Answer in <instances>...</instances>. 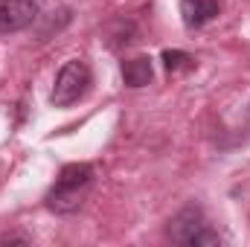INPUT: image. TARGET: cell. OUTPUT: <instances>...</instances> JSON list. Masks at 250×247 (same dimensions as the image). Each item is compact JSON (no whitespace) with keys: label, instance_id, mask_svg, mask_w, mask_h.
I'll list each match as a JSON object with an SVG mask.
<instances>
[{"label":"cell","instance_id":"obj_1","mask_svg":"<svg viewBox=\"0 0 250 247\" xmlns=\"http://www.w3.org/2000/svg\"><path fill=\"white\" fill-rule=\"evenodd\" d=\"M90 184H93V166H87V163L64 166L56 186L47 192V206L53 212H62V215L76 212L82 206V198H84V192H87Z\"/></svg>","mask_w":250,"mask_h":247},{"label":"cell","instance_id":"obj_5","mask_svg":"<svg viewBox=\"0 0 250 247\" xmlns=\"http://www.w3.org/2000/svg\"><path fill=\"white\" fill-rule=\"evenodd\" d=\"M218 0H181V18L189 29H201L218 18Z\"/></svg>","mask_w":250,"mask_h":247},{"label":"cell","instance_id":"obj_6","mask_svg":"<svg viewBox=\"0 0 250 247\" xmlns=\"http://www.w3.org/2000/svg\"><path fill=\"white\" fill-rule=\"evenodd\" d=\"M151 79H154V67H151L148 56H137V59L123 62L125 87H146V84H151Z\"/></svg>","mask_w":250,"mask_h":247},{"label":"cell","instance_id":"obj_4","mask_svg":"<svg viewBox=\"0 0 250 247\" xmlns=\"http://www.w3.org/2000/svg\"><path fill=\"white\" fill-rule=\"evenodd\" d=\"M38 21L35 0H0V35H15Z\"/></svg>","mask_w":250,"mask_h":247},{"label":"cell","instance_id":"obj_7","mask_svg":"<svg viewBox=\"0 0 250 247\" xmlns=\"http://www.w3.org/2000/svg\"><path fill=\"white\" fill-rule=\"evenodd\" d=\"M163 64L169 73H178V70H195V59L184 53V50H163Z\"/></svg>","mask_w":250,"mask_h":247},{"label":"cell","instance_id":"obj_3","mask_svg":"<svg viewBox=\"0 0 250 247\" xmlns=\"http://www.w3.org/2000/svg\"><path fill=\"white\" fill-rule=\"evenodd\" d=\"M90 82H93V76H90L87 62L70 59V62L59 70V76H56L50 102H53L56 108H70V105H76V102L84 99V93L90 90Z\"/></svg>","mask_w":250,"mask_h":247},{"label":"cell","instance_id":"obj_2","mask_svg":"<svg viewBox=\"0 0 250 247\" xmlns=\"http://www.w3.org/2000/svg\"><path fill=\"white\" fill-rule=\"evenodd\" d=\"M166 233H169L172 242L187 245V247H215V245H221V236L207 224L204 209L195 206V204L184 206L181 212H175V215L169 218Z\"/></svg>","mask_w":250,"mask_h":247},{"label":"cell","instance_id":"obj_8","mask_svg":"<svg viewBox=\"0 0 250 247\" xmlns=\"http://www.w3.org/2000/svg\"><path fill=\"white\" fill-rule=\"evenodd\" d=\"M18 242H21V245H29L26 236H3V239H0V245H18Z\"/></svg>","mask_w":250,"mask_h":247}]
</instances>
